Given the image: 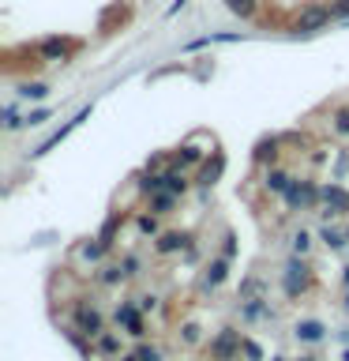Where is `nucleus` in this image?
Wrapping results in <instances>:
<instances>
[{"label":"nucleus","instance_id":"nucleus-1","mask_svg":"<svg viewBox=\"0 0 349 361\" xmlns=\"http://www.w3.org/2000/svg\"><path fill=\"white\" fill-rule=\"evenodd\" d=\"M75 324H79V331H87L90 338H98L106 331V316L98 309H87V305H75Z\"/></svg>","mask_w":349,"mask_h":361},{"label":"nucleus","instance_id":"nucleus-2","mask_svg":"<svg viewBox=\"0 0 349 361\" xmlns=\"http://www.w3.org/2000/svg\"><path fill=\"white\" fill-rule=\"evenodd\" d=\"M241 331H222L218 338L210 343V354L218 357V361H233V354H241Z\"/></svg>","mask_w":349,"mask_h":361},{"label":"nucleus","instance_id":"nucleus-3","mask_svg":"<svg viewBox=\"0 0 349 361\" xmlns=\"http://www.w3.org/2000/svg\"><path fill=\"white\" fill-rule=\"evenodd\" d=\"M331 8H308V11H300V19H297V30L300 34H312V30H319L323 23H331Z\"/></svg>","mask_w":349,"mask_h":361},{"label":"nucleus","instance_id":"nucleus-4","mask_svg":"<svg viewBox=\"0 0 349 361\" xmlns=\"http://www.w3.org/2000/svg\"><path fill=\"white\" fill-rule=\"evenodd\" d=\"M117 324L128 327V335H143V320H139V309L132 301H120L117 305Z\"/></svg>","mask_w":349,"mask_h":361},{"label":"nucleus","instance_id":"nucleus-5","mask_svg":"<svg viewBox=\"0 0 349 361\" xmlns=\"http://www.w3.org/2000/svg\"><path fill=\"white\" fill-rule=\"evenodd\" d=\"M72 49H75V45L64 42V38H45V42H38V53L53 56V61H64V56H72Z\"/></svg>","mask_w":349,"mask_h":361},{"label":"nucleus","instance_id":"nucleus-6","mask_svg":"<svg viewBox=\"0 0 349 361\" xmlns=\"http://www.w3.org/2000/svg\"><path fill=\"white\" fill-rule=\"evenodd\" d=\"M315 196H319V192H315L312 185H289V192H286V200L293 203V207H312Z\"/></svg>","mask_w":349,"mask_h":361},{"label":"nucleus","instance_id":"nucleus-7","mask_svg":"<svg viewBox=\"0 0 349 361\" xmlns=\"http://www.w3.org/2000/svg\"><path fill=\"white\" fill-rule=\"evenodd\" d=\"M323 200H326V214H342V211H349V192H342L338 185H331V188H323Z\"/></svg>","mask_w":349,"mask_h":361},{"label":"nucleus","instance_id":"nucleus-8","mask_svg":"<svg viewBox=\"0 0 349 361\" xmlns=\"http://www.w3.org/2000/svg\"><path fill=\"white\" fill-rule=\"evenodd\" d=\"M289 185H293V180H289V173H286V169H270V173H267V188L281 192V196L289 192Z\"/></svg>","mask_w":349,"mask_h":361},{"label":"nucleus","instance_id":"nucleus-9","mask_svg":"<svg viewBox=\"0 0 349 361\" xmlns=\"http://www.w3.org/2000/svg\"><path fill=\"white\" fill-rule=\"evenodd\" d=\"M94 350H98V354H120V338L113 335V331H101L98 343H94Z\"/></svg>","mask_w":349,"mask_h":361},{"label":"nucleus","instance_id":"nucleus-10","mask_svg":"<svg viewBox=\"0 0 349 361\" xmlns=\"http://www.w3.org/2000/svg\"><path fill=\"white\" fill-rule=\"evenodd\" d=\"M162 180H165V188L173 192V196H177V192H184V188H188V180H184V169H180V173H177V169H165V173H162Z\"/></svg>","mask_w":349,"mask_h":361},{"label":"nucleus","instance_id":"nucleus-11","mask_svg":"<svg viewBox=\"0 0 349 361\" xmlns=\"http://www.w3.org/2000/svg\"><path fill=\"white\" fill-rule=\"evenodd\" d=\"M297 335L304 338V343H319V338H323V324H315V320H304V324L297 327Z\"/></svg>","mask_w":349,"mask_h":361},{"label":"nucleus","instance_id":"nucleus-12","mask_svg":"<svg viewBox=\"0 0 349 361\" xmlns=\"http://www.w3.org/2000/svg\"><path fill=\"white\" fill-rule=\"evenodd\" d=\"M225 8H229L233 16H241V19H252L255 16V0H225Z\"/></svg>","mask_w":349,"mask_h":361},{"label":"nucleus","instance_id":"nucleus-13","mask_svg":"<svg viewBox=\"0 0 349 361\" xmlns=\"http://www.w3.org/2000/svg\"><path fill=\"white\" fill-rule=\"evenodd\" d=\"M177 203V196L173 192H154V200H151V211H158V214H165L169 207Z\"/></svg>","mask_w":349,"mask_h":361},{"label":"nucleus","instance_id":"nucleus-14","mask_svg":"<svg viewBox=\"0 0 349 361\" xmlns=\"http://www.w3.org/2000/svg\"><path fill=\"white\" fill-rule=\"evenodd\" d=\"M222 279H225V259H218V264H210V271H207V286H218Z\"/></svg>","mask_w":349,"mask_h":361},{"label":"nucleus","instance_id":"nucleus-15","mask_svg":"<svg viewBox=\"0 0 349 361\" xmlns=\"http://www.w3.org/2000/svg\"><path fill=\"white\" fill-rule=\"evenodd\" d=\"M241 354H244L248 361H263V350H259L252 338H244V343H241Z\"/></svg>","mask_w":349,"mask_h":361},{"label":"nucleus","instance_id":"nucleus-16","mask_svg":"<svg viewBox=\"0 0 349 361\" xmlns=\"http://www.w3.org/2000/svg\"><path fill=\"white\" fill-rule=\"evenodd\" d=\"M319 237H323V241H326V245H331V248H338V245H342V237H345V233H342V230H338V226H334V230H331V226H326V230H323Z\"/></svg>","mask_w":349,"mask_h":361},{"label":"nucleus","instance_id":"nucleus-17","mask_svg":"<svg viewBox=\"0 0 349 361\" xmlns=\"http://www.w3.org/2000/svg\"><path fill=\"white\" fill-rule=\"evenodd\" d=\"M293 248H297V252L304 256V252H308V248H312V237L304 233V230H300V233H293Z\"/></svg>","mask_w":349,"mask_h":361},{"label":"nucleus","instance_id":"nucleus-18","mask_svg":"<svg viewBox=\"0 0 349 361\" xmlns=\"http://www.w3.org/2000/svg\"><path fill=\"white\" fill-rule=\"evenodd\" d=\"M180 245H184V237H177V233H165V237H162V245H158V248H162V252H173V248H180Z\"/></svg>","mask_w":349,"mask_h":361},{"label":"nucleus","instance_id":"nucleus-19","mask_svg":"<svg viewBox=\"0 0 349 361\" xmlns=\"http://www.w3.org/2000/svg\"><path fill=\"white\" fill-rule=\"evenodd\" d=\"M135 226H139L143 233H158V222L151 219V214H139V219H135Z\"/></svg>","mask_w":349,"mask_h":361},{"label":"nucleus","instance_id":"nucleus-20","mask_svg":"<svg viewBox=\"0 0 349 361\" xmlns=\"http://www.w3.org/2000/svg\"><path fill=\"white\" fill-rule=\"evenodd\" d=\"M120 275H124L120 267H101V275H98V279H101V282H109V286H113V282H120Z\"/></svg>","mask_w":349,"mask_h":361},{"label":"nucleus","instance_id":"nucleus-21","mask_svg":"<svg viewBox=\"0 0 349 361\" xmlns=\"http://www.w3.org/2000/svg\"><path fill=\"white\" fill-rule=\"evenodd\" d=\"M331 16H334V19H349V0H334V4H331Z\"/></svg>","mask_w":349,"mask_h":361},{"label":"nucleus","instance_id":"nucleus-22","mask_svg":"<svg viewBox=\"0 0 349 361\" xmlns=\"http://www.w3.org/2000/svg\"><path fill=\"white\" fill-rule=\"evenodd\" d=\"M139 361H162V350L158 346H139Z\"/></svg>","mask_w":349,"mask_h":361},{"label":"nucleus","instance_id":"nucleus-23","mask_svg":"<svg viewBox=\"0 0 349 361\" xmlns=\"http://www.w3.org/2000/svg\"><path fill=\"white\" fill-rule=\"evenodd\" d=\"M23 94H27V98H45V94H49V87H45V83H30Z\"/></svg>","mask_w":349,"mask_h":361},{"label":"nucleus","instance_id":"nucleus-24","mask_svg":"<svg viewBox=\"0 0 349 361\" xmlns=\"http://www.w3.org/2000/svg\"><path fill=\"white\" fill-rule=\"evenodd\" d=\"M120 271H124V275H135V271H139V259H135V256H124V259H120Z\"/></svg>","mask_w":349,"mask_h":361},{"label":"nucleus","instance_id":"nucleus-25","mask_svg":"<svg viewBox=\"0 0 349 361\" xmlns=\"http://www.w3.org/2000/svg\"><path fill=\"white\" fill-rule=\"evenodd\" d=\"M334 124H338V132H349V109H342V113H338V117H334Z\"/></svg>","mask_w":349,"mask_h":361},{"label":"nucleus","instance_id":"nucleus-26","mask_svg":"<svg viewBox=\"0 0 349 361\" xmlns=\"http://www.w3.org/2000/svg\"><path fill=\"white\" fill-rule=\"evenodd\" d=\"M120 361H139V354H128V357H120Z\"/></svg>","mask_w":349,"mask_h":361},{"label":"nucleus","instance_id":"nucleus-27","mask_svg":"<svg viewBox=\"0 0 349 361\" xmlns=\"http://www.w3.org/2000/svg\"><path fill=\"white\" fill-rule=\"evenodd\" d=\"M345 282H349V267H345Z\"/></svg>","mask_w":349,"mask_h":361},{"label":"nucleus","instance_id":"nucleus-28","mask_svg":"<svg viewBox=\"0 0 349 361\" xmlns=\"http://www.w3.org/2000/svg\"><path fill=\"white\" fill-rule=\"evenodd\" d=\"M304 361H315V357H304Z\"/></svg>","mask_w":349,"mask_h":361},{"label":"nucleus","instance_id":"nucleus-29","mask_svg":"<svg viewBox=\"0 0 349 361\" xmlns=\"http://www.w3.org/2000/svg\"><path fill=\"white\" fill-rule=\"evenodd\" d=\"M274 361H281V357H274Z\"/></svg>","mask_w":349,"mask_h":361},{"label":"nucleus","instance_id":"nucleus-30","mask_svg":"<svg viewBox=\"0 0 349 361\" xmlns=\"http://www.w3.org/2000/svg\"><path fill=\"white\" fill-rule=\"evenodd\" d=\"M345 305H349V301H345Z\"/></svg>","mask_w":349,"mask_h":361}]
</instances>
